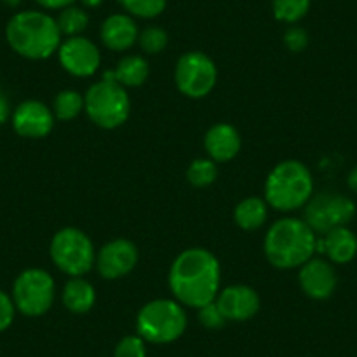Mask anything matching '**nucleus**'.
<instances>
[{
	"label": "nucleus",
	"instance_id": "obj_1",
	"mask_svg": "<svg viewBox=\"0 0 357 357\" xmlns=\"http://www.w3.org/2000/svg\"><path fill=\"white\" fill-rule=\"evenodd\" d=\"M168 286L174 300L198 310L215 301L221 291V263L204 247L183 250L172 263Z\"/></svg>",
	"mask_w": 357,
	"mask_h": 357
},
{
	"label": "nucleus",
	"instance_id": "obj_2",
	"mask_svg": "<svg viewBox=\"0 0 357 357\" xmlns=\"http://www.w3.org/2000/svg\"><path fill=\"white\" fill-rule=\"evenodd\" d=\"M6 39L11 50L26 60H47L58 53L63 36L56 18L44 11H20L6 26Z\"/></svg>",
	"mask_w": 357,
	"mask_h": 357
},
{
	"label": "nucleus",
	"instance_id": "obj_3",
	"mask_svg": "<svg viewBox=\"0 0 357 357\" xmlns=\"http://www.w3.org/2000/svg\"><path fill=\"white\" fill-rule=\"evenodd\" d=\"M317 235L298 218H282L273 222L264 235V256L279 270H293L312 259Z\"/></svg>",
	"mask_w": 357,
	"mask_h": 357
},
{
	"label": "nucleus",
	"instance_id": "obj_4",
	"mask_svg": "<svg viewBox=\"0 0 357 357\" xmlns=\"http://www.w3.org/2000/svg\"><path fill=\"white\" fill-rule=\"evenodd\" d=\"M314 195V177L298 160L280 161L264 181V202L279 212L303 208Z\"/></svg>",
	"mask_w": 357,
	"mask_h": 357
},
{
	"label": "nucleus",
	"instance_id": "obj_5",
	"mask_svg": "<svg viewBox=\"0 0 357 357\" xmlns=\"http://www.w3.org/2000/svg\"><path fill=\"white\" fill-rule=\"evenodd\" d=\"M137 335L149 343L163 345L172 343L184 335L188 326V317L184 307L177 300L147 301L137 314Z\"/></svg>",
	"mask_w": 357,
	"mask_h": 357
},
{
	"label": "nucleus",
	"instance_id": "obj_6",
	"mask_svg": "<svg viewBox=\"0 0 357 357\" xmlns=\"http://www.w3.org/2000/svg\"><path fill=\"white\" fill-rule=\"evenodd\" d=\"M132 109L126 88L112 81L95 82L84 93V112L91 123L104 130H116L126 123Z\"/></svg>",
	"mask_w": 357,
	"mask_h": 357
},
{
	"label": "nucleus",
	"instance_id": "obj_7",
	"mask_svg": "<svg viewBox=\"0 0 357 357\" xmlns=\"http://www.w3.org/2000/svg\"><path fill=\"white\" fill-rule=\"evenodd\" d=\"M50 256L54 266L68 277H82L95 266V245L88 235L79 228H61L53 236Z\"/></svg>",
	"mask_w": 357,
	"mask_h": 357
},
{
	"label": "nucleus",
	"instance_id": "obj_8",
	"mask_svg": "<svg viewBox=\"0 0 357 357\" xmlns=\"http://www.w3.org/2000/svg\"><path fill=\"white\" fill-rule=\"evenodd\" d=\"M56 284L50 272L43 268H29L16 277L13 284V301L20 314L40 317L53 307Z\"/></svg>",
	"mask_w": 357,
	"mask_h": 357
},
{
	"label": "nucleus",
	"instance_id": "obj_9",
	"mask_svg": "<svg viewBox=\"0 0 357 357\" xmlns=\"http://www.w3.org/2000/svg\"><path fill=\"white\" fill-rule=\"evenodd\" d=\"M174 81L184 97L200 100L215 88L218 67L214 60L202 51H188L175 63Z\"/></svg>",
	"mask_w": 357,
	"mask_h": 357
},
{
	"label": "nucleus",
	"instance_id": "obj_10",
	"mask_svg": "<svg viewBox=\"0 0 357 357\" xmlns=\"http://www.w3.org/2000/svg\"><path fill=\"white\" fill-rule=\"evenodd\" d=\"M303 208V221L314 229L315 235H326L331 229L347 226L356 215V204L349 197L329 191L312 195Z\"/></svg>",
	"mask_w": 357,
	"mask_h": 357
},
{
	"label": "nucleus",
	"instance_id": "obj_11",
	"mask_svg": "<svg viewBox=\"0 0 357 357\" xmlns=\"http://www.w3.org/2000/svg\"><path fill=\"white\" fill-rule=\"evenodd\" d=\"M58 61L65 72L75 77H91L102 63L100 50L88 37L75 36L61 40Z\"/></svg>",
	"mask_w": 357,
	"mask_h": 357
},
{
	"label": "nucleus",
	"instance_id": "obj_12",
	"mask_svg": "<svg viewBox=\"0 0 357 357\" xmlns=\"http://www.w3.org/2000/svg\"><path fill=\"white\" fill-rule=\"evenodd\" d=\"M139 263V249L132 240L116 238L105 243L97 252L95 266L102 279L118 280L133 272Z\"/></svg>",
	"mask_w": 357,
	"mask_h": 357
},
{
	"label": "nucleus",
	"instance_id": "obj_13",
	"mask_svg": "<svg viewBox=\"0 0 357 357\" xmlns=\"http://www.w3.org/2000/svg\"><path fill=\"white\" fill-rule=\"evenodd\" d=\"M53 109L39 100H25L13 111L11 123L15 132L25 139H44L54 128Z\"/></svg>",
	"mask_w": 357,
	"mask_h": 357
},
{
	"label": "nucleus",
	"instance_id": "obj_14",
	"mask_svg": "<svg viewBox=\"0 0 357 357\" xmlns=\"http://www.w3.org/2000/svg\"><path fill=\"white\" fill-rule=\"evenodd\" d=\"M298 282L301 291L312 300H328L333 296L338 284L335 268L322 257H312L300 266Z\"/></svg>",
	"mask_w": 357,
	"mask_h": 357
},
{
	"label": "nucleus",
	"instance_id": "obj_15",
	"mask_svg": "<svg viewBox=\"0 0 357 357\" xmlns=\"http://www.w3.org/2000/svg\"><path fill=\"white\" fill-rule=\"evenodd\" d=\"M215 305L228 322H243L252 319L259 312L261 300L259 294L250 286L235 284L219 291Z\"/></svg>",
	"mask_w": 357,
	"mask_h": 357
},
{
	"label": "nucleus",
	"instance_id": "obj_16",
	"mask_svg": "<svg viewBox=\"0 0 357 357\" xmlns=\"http://www.w3.org/2000/svg\"><path fill=\"white\" fill-rule=\"evenodd\" d=\"M100 39L107 50L123 53L133 47L139 40V26L126 13H116L104 20L100 26Z\"/></svg>",
	"mask_w": 357,
	"mask_h": 357
},
{
	"label": "nucleus",
	"instance_id": "obj_17",
	"mask_svg": "<svg viewBox=\"0 0 357 357\" xmlns=\"http://www.w3.org/2000/svg\"><path fill=\"white\" fill-rule=\"evenodd\" d=\"M204 147L208 158L215 163H226L231 161L242 147L238 130L229 123H218L211 126L204 137Z\"/></svg>",
	"mask_w": 357,
	"mask_h": 357
},
{
	"label": "nucleus",
	"instance_id": "obj_18",
	"mask_svg": "<svg viewBox=\"0 0 357 357\" xmlns=\"http://www.w3.org/2000/svg\"><path fill=\"white\" fill-rule=\"evenodd\" d=\"M315 252H322L335 264H347L357 256V236L347 226L331 229L319 236L315 242Z\"/></svg>",
	"mask_w": 357,
	"mask_h": 357
},
{
	"label": "nucleus",
	"instance_id": "obj_19",
	"mask_svg": "<svg viewBox=\"0 0 357 357\" xmlns=\"http://www.w3.org/2000/svg\"><path fill=\"white\" fill-rule=\"evenodd\" d=\"M149 77V63L140 54H126L118 61L116 68L104 72L105 81L121 84L123 88H139Z\"/></svg>",
	"mask_w": 357,
	"mask_h": 357
},
{
	"label": "nucleus",
	"instance_id": "obj_20",
	"mask_svg": "<svg viewBox=\"0 0 357 357\" xmlns=\"http://www.w3.org/2000/svg\"><path fill=\"white\" fill-rule=\"evenodd\" d=\"M61 301L72 314H86L95 307L97 293L91 282L82 277H70L61 291Z\"/></svg>",
	"mask_w": 357,
	"mask_h": 357
},
{
	"label": "nucleus",
	"instance_id": "obj_21",
	"mask_svg": "<svg viewBox=\"0 0 357 357\" xmlns=\"http://www.w3.org/2000/svg\"><path fill=\"white\" fill-rule=\"evenodd\" d=\"M268 204L259 197L243 198L233 212L235 225L243 231H254L259 229L266 222Z\"/></svg>",
	"mask_w": 357,
	"mask_h": 357
},
{
	"label": "nucleus",
	"instance_id": "obj_22",
	"mask_svg": "<svg viewBox=\"0 0 357 357\" xmlns=\"http://www.w3.org/2000/svg\"><path fill=\"white\" fill-rule=\"evenodd\" d=\"M84 111V95L75 89H61L53 100V114L60 121H72Z\"/></svg>",
	"mask_w": 357,
	"mask_h": 357
},
{
	"label": "nucleus",
	"instance_id": "obj_23",
	"mask_svg": "<svg viewBox=\"0 0 357 357\" xmlns=\"http://www.w3.org/2000/svg\"><path fill=\"white\" fill-rule=\"evenodd\" d=\"M58 29H60L61 36L65 37H75L81 36L89 25V16L84 11V8L79 6H68V8L61 9L60 15L56 18Z\"/></svg>",
	"mask_w": 357,
	"mask_h": 357
},
{
	"label": "nucleus",
	"instance_id": "obj_24",
	"mask_svg": "<svg viewBox=\"0 0 357 357\" xmlns=\"http://www.w3.org/2000/svg\"><path fill=\"white\" fill-rule=\"evenodd\" d=\"M312 0H272V13L277 22L296 25L310 11Z\"/></svg>",
	"mask_w": 357,
	"mask_h": 357
},
{
	"label": "nucleus",
	"instance_id": "obj_25",
	"mask_svg": "<svg viewBox=\"0 0 357 357\" xmlns=\"http://www.w3.org/2000/svg\"><path fill=\"white\" fill-rule=\"evenodd\" d=\"M218 175V163L214 160H211V158H198V160H193L186 172L188 183L195 188L211 186V184L215 183Z\"/></svg>",
	"mask_w": 357,
	"mask_h": 357
},
{
	"label": "nucleus",
	"instance_id": "obj_26",
	"mask_svg": "<svg viewBox=\"0 0 357 357\" xmlns=\"http://www.w3.org/2000/svg\"><path fill=\"white\" fill-rule=\"evenodd\" d=\"M118 4L126 15L142 20L158 18L167 9V0H118Z\"/></svg>",
	"mask_w": 357,
	"mask_h": 357
},
{
	"label": "nucleus",
	"instance_id": "obj_27",
	"mask_svg": "<svg viewBox=\"0 0 357 357\" xmlns=\"http://www.w3.org/2000/svg\"><path fill=\"white\" fill-rule=\"evenodd\" d=\"M137 43L146 54H160L168 46V33L161 26H147L139 32Z\"/></svg>",
	"mask_w": 357,
	"mask_h": 357
},
{
	"label": "nucleus",
	"instance_id": "obj_28",
	"mask_svg": "<svg viewBox=\"0 0 357 357\" xmlns=\"http://www.w3.org/2000/svg\"><path fill=\"white\" fill-rule=\"evenodd\" d=\"M114 357H147L146 340L139 335H128L119 340L114 349Z\"/></svg>",
	"mask_w": 357,
	"mask_h": 357
},
{
	"label": "nucleus",
	"instance_id": "obj_29",
	"mask_svg": "<svg viewBox=\"0 0 357 357\" xmlns=\"http://www.w3.org/2000/svg\"><path fill=\"white\" fill-rule=\"evenodd\" d=\"M198 321H200V324L207 329H219L228 322L225 319V315L221 314L218 305H215V301L198 308Z\"/></svg>",
	"mask_w": 357,
	"mask_h": 357
},
{
	"label": "nucleus",
	"instance_id": "obj_30",
	"mask_svg": "<svg viewBox=\"0 0 357 357\" xmlns=\"http://www.w3.org/2000/svg\"><path fill=\"white\" fill-rule=\"evenodd\" d=\"M284 46L291 51V53H301L305 47L308 46V33L307 30L301 26L291 25L284 33Z\"/></svg>",
	"mask_w": 357,
	"mask_h": 357
},
{
	"label": "nucleus",
	"instance_id": "obj_31",
	"mask_svg": "<svg viewBox=\"0 0 357 357\" xmlns=\"http://www.w3.org/2000/svg\"><path fill=\"white\" fill-rule=\"evenodd\" d=\"M16 315L15 301L4 291H0V333H4L13 324Z\"/></svg>",
	"mask_w": 357,
	"mask_h": 357
},
{
	"label": "nucleus",
	"instance_id": "obj_32",
	"mask_svg": "<svg viewBox=\"0 0 357 357\" xmlns=\"http://www.w3.org/2000/svg\"><path fill=\"white\" fill-rule=\"evenodd\" d=\"M36 2L47 11H61L68 6H74L77 0H36Z\"/></svg>",
	"mask_w": 357,
	"mask_h": 357
},
{
	"label": "nucleus",
	"instance_id": "obj_33",
	"mask_svg": "<svg viewBox=\"0 0 357 357\" xmlns=\"http://www.w3.org/2000/svg\"><path fill=\"white\" fill-rule=\"evenodd\" d=\"M9 118H11V105H9V100L4 95V91L0 89V125H4Z\"/></svg>",
	"mask_w": 357,
	"mask_h": 357
},
{
	"label": "nucleus",
	"instance_id": "obj_34",
	"mask_svg": "<svg viewBox=\"0 0 357 357\" xmlns=\"http://www.w3.org/2000/svg\"><path fill=\"white\" fill-rule=\"evenodd\" d=\"M347 184H349V188L354 191V193H357V165L352 168V170L349 172V177H347Z\"/></svg>",
	"mask_w": 357,
	"mask_h": 357
},
{
	"label": "nucleus",
	"instance_id": "obj_35",
	"mask_svg": "<svg viewBox=\"0 0 357 357\" xmlns=\"http://www.w3.org/2000/svg\"><path fill=\"white\" fill-rule=\"evenodd\" d=\"M102 2H104V0H81V4L84 6V8H100L102 6Z\"/></svg>",
	"mask_w": 357,
	"mask_h": 357
},
{
	"label": "nucleus",
	"instance_id": "obj_36",
	"mask_svg": "<svg viewBox=\"0 0 357 357\" xmlns=\"http://www.w3.org/2000/svg\"><path fill=\"white\" fill-rule=\"evenodd\" d=\"M6 4L8 6H11V8H15V6H18L20 4V0H4Z\"/></svg>",
	"mask_w": 357,
	"mask_h": 357
}]
</instances>
